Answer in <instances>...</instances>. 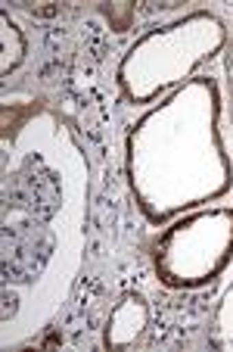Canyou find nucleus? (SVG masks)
<instances>
[{
	"label": "nucleus",
	"instance_id": "f257e3e1",
	"mask_svg": "<svg viewBox=\"0 0 233 352\" xmlns=\"http://www.w3.org/2000/svg\"><path fill=\"white\" fill-rule=\"evenodd\" d=\"M3 250H7L3 272L13 274V280H32L50 253V237L32 225H16L13 231H7Z\"/></svg>",
	"mask_w": 233,
	"mask_h": 352
},
{
	"label": "nucleus",
	"instance_id": "f03ea898",
	"mask_svg": "<svg viewBox=\"0 0 233 352\" xmlns=\"http://www.w3.org/2000/svg\"><path fill=\"white\" fill-rule=\"evenodd\" d=\"M10 197L16 199L13 206H28V209H34V212H40V215H50L56 209L60 193H56L53 175L44 172L40 162H28V166L16 175Z\"/></svg>",
	"mask_w": 233,
	"mask_h": 352
}]
</instances>
